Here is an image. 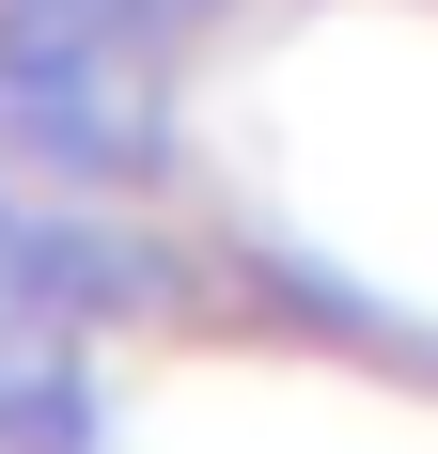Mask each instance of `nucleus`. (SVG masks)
I'll list each match as a JSON object with an SVG mask.
<instances>
[{"label": "nucleus", "instance_id": "obj_1", "mask_svg": "<svg viewBox=\"0 0 438 454\" xmlns=\"http://www.w3.org/2000/svg\"><path fill=\"white\" fill-rule=\"evenodd\" d=\"M188 0H0V110L63 157V173H126L157 141Z\"/></svg>", "mask_w": 438, "mask_h": 454}, {"label": "nucleus", "instance_id": "obj_2", "mask_svg": "<svg viewBox=\"0 0 438 454\" xmlns=\"http://www.w3.org/2000/svg\"><path fill=\"white\" fill-rule=\"evenodd\" d=\"M79 282H94V251H79V235H63V220H16V204H0V329L63 314Z\"/></svg>", "mask_w": 438, "mask_h": 454}]
</instances>
